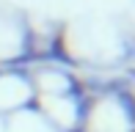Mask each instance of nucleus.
Listing matches in <instances>:
<instances>
[{"label":"nucleus","mask_w":135,"mask_h":132,"mask_svg":"<svg viewBox=\"0 0 135 132\" xmlns=\"http://www.w3.org/2000/svg\"><path fill=\"white\" fill-rule=\"evenodd\" d=\"M14 132H52V129H50V124L39 121V118L22 116V129H14Z\"/></svg>","instance_id":"obj_2"},{"label":"nucleus","mask_w":135,"mask_h":132,"mask_svg":"<svg viewBox=\"0 0 135 132\" xmlns=\"http://www.w3.org/2000/svg\"><path fill=\"white\" fill-rule=\"evenodd\" d=\"M88 132H130V116L119 99L97 102L88 121Z\"/></svg>","instance_id":"obj_1"}]
</instances>
